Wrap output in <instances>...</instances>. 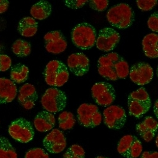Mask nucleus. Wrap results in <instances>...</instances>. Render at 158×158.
Here are the masks:
<instances>
[{
	"mask_svg": "<svg viewBox=\"0 0 158 158\" xmlns=\"http://www.w3.org/2000/svg\"><path fill=\"white\" fill-rule=\"evenodd\" d=\"M106 17L113 27L119 29H125L133 24L135 13L128 4L120 3L112 6L108 10Z\"/></svg>",
	"mask_w": 158,
	"mask_h": 158,
	"instance_id": "obj_1",
	"label": "nucleus"
},
{
	"mask_svg": "<svg viewBox=\"0 0 158 158\" xmlns=\"http://www.w3.org/2000/svg\"><path fill=\"white\" fill-rule=\"evenodd\" d=\"M97 32L93 25L83 22L79 23L72 31V40L73 44L83 50L90 49L96 44Z\"/></svg>",
	"mask_w": 158,
	"mask_h": 158,
	"instance_id": "obj_2",
	"label": "nucleus"
},
{
	"mask_svg": "<svg viewBox=\"0 0 158 158\" xmlns=\"http://www.w3.org/2000/svg\"><path fill=\"white\" fill-rule=\"evenodd\" d=\"M129 114L137 118H141L150 110L151 101L144 87H140L130 93L128 98Z\"/></svg>",
	"mask_w": 158,
	"mask_h": 158,
	"instance_id": "obj_3",
	"label": "nucleus"
},
{
	"mask_svg": "<svg viewBox=\"0 0 158 158\" xmlns=\"http://www.w3.org/2000/svg\"><path fill=\"white\" fill-rule=\"evenodd\" d=\"M46 84L52 87H61L69 80V72L66 65L59 60L49 61L44 70Z\"/></svg>",
	"mask_w": 158,
	"mask_h": 158,
	"instance_id": "obj_4",
	"label": "nucleus"
},
{
	"mask_svg": "<svg viewBox=\"0 0 158 158\" xmlns=\"http://www.w3.org/2000/svg\"><path fill=\"white\" fill-rule=\"evenodd\" d=\"M67 98L61 90L51 87L48 89L41 98L43 108L51 113H56L63 111L66 107Z\"/></svg>",
	"mask_w": 158,
	"mask_h": 158,
	"instance_id": "obj_5",
	"label": "nucleus"
},
{
	"mask_svg": "<svg viewBox=\"0 0 158 158\" xmlns=\"http://www.w3.org/2000/svg\"><path fill=\"white\" fill-rule=\"evenodd\" d=\"M77 120L81 125L92 128L101 124L102 117L96 105L84 103L77 110Z\"/></svg>",
	"mask_w": 158,
	"mask_h": 158,
	"instance_id": "obj_6",
	"label": "nucleus"
},
{
	"mask_svg": "<svg viewBox=\"0 0 158 158\" xmlns=\"http://www.w3.org/2000/svg\"><path fill=\"white\" fill-rule=\"evenodd\" d=\"M10 135L21 143H28L34 136L32 124L25 118H20L12 122L8 127Z\"/></svg>",
	"mask_w": 158,
	"mask_h": 158,
	"instance_id": "obj_7",
	"label": "nucleus"
},
{
	"mask_svg": "<svg viewBox=\"0 0 158 158\" xmlns=\"http://www.w3.org/2000/svg\"><path fill=\"white\" fill-rule=\"evenodd\" d=\"M93 98L97 104L102 107H108L116 98L115 90L113 86L105 82L95 84L91 89Z\"/></svg>",
	"mask_w": 158,
	"mask_h": 158,
	"instance_id": "obj_8",
	"label": "nucleus"
},
{
	"mask_svg": "<svg viewBox=\"0 0 158 158\" xmlns=\"http://www.w3.org/2000/svg\"><path fill=\"white\" fill-rule=\"evenodd\" d=\"M103 121L109 128L120 130L124 127L127 121L125 110L121 106L111 105L103 111Z\"/></svg>",
	"mask_w": 158,
	"mask_h": 158,
	"instance_id": "obj_9",
	"label": "nucleus"
},
{
	"mask_svg": "<svg viewBox=\"0 0 158 158\" xmlns=\"http://www.w3.org/2000/svg\"><path fill=\"white\" fill-rule=\"evenodd\" d=\"M118 152L126 158H137L142 152V145L139 139L131 135L123 136L118 142Z\"/></svg>",
	"mask_w": 158,
	"mask_h": 158,
	"instance_id": "obj_10",
	"label": "nucleus"
},
{
	"mask_svg": "<svg viewBox=\"0 0 158 158\" xmlns=\"http://www.w3.org/2000/svg\"><path fill=\"white\" fill-rule=\"evenodd\" d=\"M120 40V35L116 31L110 27H105L99 31L96 38V47L98 49L110 52L113 50Z\"/></svg>",
	"mask_w": 158,
	"mask_h": 158,
	"instance_id": "obj_11",
	"label": "nucleus"
},
{
	"mask_svg": "<svg viewBox=\"0 0 158 158\" xmlns=\"http://www.w3.org/2000/svg\"><path fill=\"white\" fill-rule=\"evenodd\" d=\"M129 76L134 83L139 85H144L152 81L154 77V70L149 64L139 62L131 67Z\"/></svg>",
	"mask_w": 158,
	"mask_h": 158,
	"instance_id": "obj_12",
	"label": "nucleus"
},
{
	"mask_svg": "<svg viewBox=\"0 0 158 158\" xmlns=\"http://www.w3.org/2000/svg\"><path fill=\"white\" fill-rule=\"evenodd\" d=\"M120 57L119 55L113 52L101 56L98 63V69L99 75L108 81H117L118 78L114 70V63Z\"/></svg>",
	"mask_w": 158,
	"mask_h": 158,
	"instance_id": "obj_13",
	"label": "nucleus"
},
{
	"mask_svg": "<svg viewBox=\"0 0 158 158\" xmlns=\"http://www.w3.org/2000/svg\"><path fill=\"white\" fill-rule=\"evenodd\" d=\"M44 40L46 49L52 54H60L67 48V39L59 31L48 32L44 37Z\"/></svg>",
	"mask_w": 158,
	"mask_h": 158,
	"instance_id": "obj_14",
	"label": "nucleus"
},
{
	"mask_svg": "<svg viewBox=\"0 0 158 158\" xmlns=\"http://www.w3.org/2000/svg\"><path fill=\"white\" fill-rule=\"evenodd\" d=\"M43 145L49 152L58 154L63 152L67 147V139L63 131L53 129L44 139Z\"/></svg>",
	"mask_w": 158,
	"mask_h": 158,
	"instance_id": "obj_15",
	"label": "nucleus"
},
{
	"mask_svg": "<svg viewBox=\"0 0 158 158\" xmlns=\"http://www.w3.org/2000/svg\"><path fill=\"white\" fill-rule=\"evenodd\" d=\"M67 64L71 72L78 77L85 75L89 70V60L82 52L70 55Z\"/></svg>",
	"mask_w": 158,
	"mask_h": 158,
	"instance_id": "obj_16",
	"label": "nucleus"
},
{
	"mask_svg": "<svg viewBox=\"0 0 158 158\" xmlns=\"http://www.w3.org/2000/svg\"><path fill=\"white\" fill-rule=\"evenodd\" d=\"M37 99V91L33 85L25 84L20 87L19 92L18 101L25 110H29L33 108Z\"/></svg>",
	"mask_w": 158,
	"mask_h": 158,
	"instance_id": "obj_17",
	"label": "nucleus"
},
{
	"mask_svg": "<svg viewBox=\"0 0 158 158\" xmlns=\"http://www.w3.org/2000/svg\"><path fill=\"white\" fill-rule=\"evenodd\" d=\"M158 123L152 116H147L137 125L136 130L140 136L147 142L151 141L156 135Z\"/></svg>",
	"mask_w": 158,
	"mask_h": 158,
	"instance_id": "obj_18",
	"label": "nucleus"
},
{
	"mask_svg": "<svg viewBox=\"0 0 158 158\" xmlns=\"http://www.w3.org/2000/svg\"><path fill=\"white\" fill-rule=\"evenodd\" d=\"M18 93L15 84L10 79L0 78V104H6L15 99Z\"/></svg>",
	"mask_w": 158,
	"mask_h": 158,
	"instance_id": "obj_19",
	"label": "nucleus"
},
{
	"mask_svg": "<svg viewBox=\"0 0 158 158\" xmlns=\"http://www.w3.org/2000/svg\"><path fill=\"white\" fill-rule=\"evenodd\" d=\"M35 129L41 132H46L54 128L55 118L54 114L47 111H42L39 113L34 120Z\"/></svg>",
	"mask_w": 158,
	"mask_h": 158,
	"instance_id": "obj_20",
	"label": "nucleus"
},
{
	"mask_svg": "<svg viewBox=\"0 0 158 158\" xmlns=\"http://www.w3.org/2000/svg\"><path fill=\"white\" fill-rule=\"evenodd\" d=\"M142 48L145 55L149 58L158 57V35L151 33L145 36L142 40Z\"/></svg>",
	"mask_w": 158,
	"mask_h": 158,
	"instance_id": "obj_21",
	"label": "nucleus"
},
{
	"mask_svg": "<svg viewBox=\"0 0 158 158\" xmlns=\"http://www.w3.org/2000/svg\"><path fill=\"white\" fill-rule=\"evenodd\" d=\"M38 23L31 17H24L20 20L18 31L21 35L25 37H33L37 32Z\"/></svg>",
	"mask_w": 158,
	"mask_h": 158,
	"instance_id": "obj_22",
	"label": "nucleus"
},
{
	"mask_svg": "<svg viewBox=\"0 0 158 158\" xmlns=\"http://www.w3.org/2000/svg\"><path fill=\"white\" fill-rule=\"evenodd\" d=\"M51 11V5L48 2L42 0V1L36 3L32 6L30 13L32 18L35 20H43L49 17Z\"/></svg>",
	"mask_w": 158,
	"mask_h": 158,
	"instance_id": "obj_23",
	"label": "nucleus"
},
{
	"mask_svg": "<svg viewBox=\"0 0 158 158\" xmlns=\"http://www.w3.org/2000/svg\"><path fill=\"white\" fill-rule=\"evenodd\" d=\"M29 70L27 66L22 64H17L11 68L10 73L11 81L15 84H21L27 80Z\"/></svg>",
	"mask_w": 158,
	"mask_h": 158,
	"instance_id": "obj_24",
	"label": "nucleus"
},
{
	"mask_svg": "<svg viewBox=\"0 0 158 158\" xmlns=\"http://www.w3.org/2000/svg\"><path fill=\"white\" fill-rule=\"evenodd\" d=\"M11 49L16 56L20 58L26 57L31 54V45L23 39H17L12 44Z\"/></svg>",
	"mask_w": 158,
	"mask_h": 158,
	"instance_id": "obj_25",
	"label": "nucleus"
},
{
	"mask_svg": "<svg viewBox=\"0 0 158 158\" xmlns=\"http://www.w3.org/2000/svg\"><path fill=\"white\" fill-rule=\"evenodd\" d=\"M0 158H18L15 148L4 137H0Z\"/></svg>",
	"mask_w": 158,
	"mask_h": 158,
	"instance_id": "obj_26",
	"label": "nucleus"
},
{
	"mask_svg": "<svg viewBox=\"0 0 158 158\" xmlns=\"http://www.w3.org/2000/svg\"><path fill=\"white\" fill-rule=\"evenodd\" d=\"M58 123L60 128L62 130L72 129L75 124L73 114L69 111H63L58 116Z\"/></svg>",
	"mask_w": 158,
	"mask_h": 158,
	"instance_id": "obj_27",
	"label": "nucleus"
},
{
	"mask_svg": "<svg viewBox=\"0 0 158 158\" xmlns=\"http://www.w3.org/2000/svg\"><path fill=\"white\" fill-rule=\"evenodd\" d=\"M114 70L118 79H125L129 75V65L121 56L114 63Z\"/></svg>",
	"mask_w": 158,
	"mask_h": 158,
	"instance_id": "obj_28",
	"label": "nucleus"
},
{
	"mask_svg": "<svg viewBox=\"0 0 158 158\" xmlns=\"http://www.w3.org/2000/svg\"><path fill=\"white\" fill-rule=\"evenodd\" d=\"M85 152L82 147L74 144L63 154V158H85Z\"/></svg>",
	"mask_w": 158,
	"mask_h": 158,
	"instance_id": "obj_29",
	"label": "nucleus"
},
{
	"mask_svg": "<svg viewBox=\"0 0 158 158\" xmlns=\"http://www.w3.org/2000/svg\"><path fill=\"white\" fill-rule=\"evenodd\" d=\"M25 158H49L48 153L42 148H33L25 154Z\"/></svg>",
	"mask_w": 158,
	"mask_h": 158,
	"instance_id": "obj_30",
	"label": "nucleus"
},
{
	"mask_svg": "<svg viewBox=\"0 0 158 158\" xmlns=\"http://www.w3.org/2000/svg\"><path fill=\"white\" fill-rule=\"evenodd\" d=\"M90 8L98 11H103L106 10L108 6L109 2L108 0H91L89 1Z\"/></svg>",
	"mask_w": 158,
	"mask_h": 158,
	"instance_id": "obj_31",
	"label": "nucleus"
},
{
	"mask_svg": "<svg viewBox=\"0 0 158 158\" xmlns=\"http://www.w3.org/2000/svg\"><path fill=\"white\" fill-rule=\"evenodd\" d=\"M139 9L142 11H150L157 4L156 0H138L136 2Z\"/></svg>",
	"mask_w": 158,
	"mask_h": 158,
	"instance_id": "obj_32",
	"label": "nucleus"
},
{
	"mask_svg": "<svg viewBox=\"0 0 158 158\" xmlns=\"http://www.w3.org/2000/svg\"><path fill=\"white\" fill-rule=\"evenodd\" d=\"M11 67V59L6 55L0 54V72H6Z\"/></svg>",
	"mask_w": 158,
	"mask_h": 158,
	"instance_id": "obj_33",
	"label": "nucleus"
},
{
	"mask_svg": "<svg viewBox=\"0 0 158 158\" xmlns=\"http://www.w3.org/2000/svg\"><path fill=\"white\" fill-rule=\"evenodd\" d=\"M148 25L149 28L153 32H158V14L154 12L148 19Z\"/></svg>",
	"mask_w": 158,
	"mask_h": 158,
	"instance_id": "obj_34",
	"label": "nucleus"
},
{
	"mask_svg": "<svg viewBox=\"0 0 158 158\" xmlns=\"http://www.w3.org/2000/svg\"><path fill=\"white\" fill-rule=\"evenodd\" d=\"M89 1L87 0H77V1H70V0H66L64 1V5L69 8L72 9H78L83 7Z\"/></svg>",
	"mask_w": 158,
	"mask_h": 158,
	"instance_id": "obj_35",
	"label": "nucleus"
},
{
	"mask_svg": "<svg viewBox=\"0 0 158 158\" xmlns=\"http://www.w3.org/2000/svg\"><path fill=\"white\" fill-rule=\"evenodd\" d=\"M140 158H158V152L156 151L143 152Z\"/></svg>",
	"mask_w": 158,
	"mask_h": 158,
	"instance_id": "obj_36",
	"label": "nucleus"
},
{
	"mask_svg": "<svg viewBox=\"0 0 158 158\" xmlns=\"http://www.w3.org/2000/svg\"><path fill=\"white\" fill-rule=\"evenodd\" d=\"M9 6V2L6 0H0V14L6 12Z\"/></svg>",
	"mask_w": 158,
	"mask_h": 158,
	"instance_id": "obj_37",
	"label": "nucleus"
},
{
	"mask_svg": "<svg viewBox=\"0 0 158 158\" xmlns=\"http://www.w3.org/2000/svg\"><path fill=\"white\" fill-rule=\"evenodd\" d=\"M157 104H158V101L157 100L156 101L155 103H154V113L155 114V115L157 116V118L158 117V112H157Z\"/></svg>",
	"mask_w": 158,
	"mask_h": 158,
	"instance_id": "obj_38",
	"label": "nucleus"
},
{
	"mask_svg": "<svg viewBox=\"0 0 158 158\" xmlns=\"http://www.w3.org/2000/svg\"><path fill=\"white\" fill-rule=\"evenodd\" d=\"M156 146L157 148V146H158V144H157V137L156 139Z\"/></svg>",
	"mask_w": 158,
	"mask_h": 158,
	"instance_id": "obj_39",
	"label": "nucleus"
},
{
	"mask_svg": "<svg viewBox=\"0 0 158 158\" xmlns=\"http://www.w3.org/2000/svg\"><path fill=\"white\" fill-rule=\"evenodd\" d=\"M96 158H108V157H103V156H98V157H96Z\"/></svg>",
	"mask_w": 158,
	"mask_h": 158,
	"instance_id": "obj_40",
	"label": "nucleus"
}]
</instances>
